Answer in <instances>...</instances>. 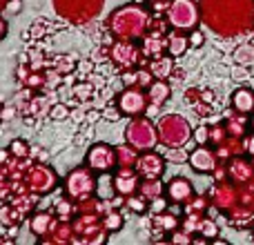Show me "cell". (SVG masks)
Listing matches in <instances>:
<instances>
[{
	"instance_id": "obj_1",
	"label": "cell",
	"mask_w": 254,
	"mask_h": 245,
	"mask_svg": "<svg viewBox=\"0 0 254 245\" xmlns=\"http://www.w3.org/2000/svg\"><path fill=\"white\" fill-rule=\"evenodd\" d=\"M149 25H152V16L138 2L123 4V7L114 9L112 16L107 18V27L114 34V38L123 40H143V36L149 31Z\"/></svg>"
},
{
	"instance_id": "obj_2",
	"label": "cell",
	"mask_w": 254,
	"mask_h": 245,
	"mask_svg": "<svg viewBox=\"0 0 254 245\" xmlns=\"http://www.w3.org/2000/svg\"><path fill=\"white\" fill-rule=\"evenodd\" d=\"M158 125V143L163 147H185L192 138V127H190L188 119H183L181 114H165L156 121Z\"/></svg>"
},
{
	"instance_id": "obj_3",
	"label": "cell",
	"mask_w": 254,
	"mask_h": 245,
	"mask_svg": "<svg viewBox=\"0 0 254 245\" xmlns=\"http://www.w3.org/2000/svg\"><path fill=\"white\" fill-rule=\"evenodd\" d=\"M201 7H198L196 0H172L170 7L165 11L167 18V25L172 29H179V31H194L201 22Z\"/></svg>"
},
{
	"instance_id": "obj_4",
	"label": "cell",
	"mask_w": 254,
	"mask_h": 245,
	"mask_svg": "<svg viewBox=\"0 0 254 245\" xmlns=\"http://www.w3.org/2000/svg\"><path fill=\"white\" fill-rule=\"evenodd\" d=\"M125 140L138 152H147L158 145V125L149 116H134L125 127Z\"/></svg>"
},
{
	"instance_id": "obj_5",
	"label": "cell",
	"mask_w": 254,
	"mask_h": 245,
	"mask_svg": "<svg viewBox=\"0 0 254 245\" xmlns=\"http://www.w3.org/2000/svg\"><path fill=\"white\" fill-rule=\"evenodd\" d=\"M96 179L94 176V170L87 165L83 167H76L67 174L65 179V194L67 198H71L74 203H83V201H89L92 194H96Z\"/></svg>"
},
{
	"instance_id": "obj_6",
	"label": "cell",
	"mask_w": 254,
	"mask_h": 245,
	"mask_svg": "<svg viewBox=\"0 0 254 245\" xmlns=\"http://www.w3.org/2000/svg\"><path fill=\"white\" fill-rule=\"evenodd\" d=\"M58 174L52 165H45V163H36L27 170L25 174V187L29 189V194L34 196H45V194H52L58 187Z\"/></svg>"
},
{
	"instance_id": "obj_7",
	"label": "cell",
	"mask_w": 254,
	"mask_h": 245,
	"mask_svg": "<svg viewBox=\"0 0 254 245\" xmlns=\"http://www.w3.org/2000/svg\"><path fill=\"white\" fill-rule=\"evenodd\" d=\"M105 0H54V7L63 18L69 22H89L98 16V9L103 7Z\"/></svg>"
},
{
	"instance_id": "obj_8",
	"label": "cell",
	"mask_w": 254,
	"mask_h": 245,
	"mask_svg": "<svg viewBox=\"0 0 254 245\" xmlns=\"http://www.w3.org/2000/svg\"><path fill=\"white\" fill-rule=\"evenodd\" d=\"M85 165L92 167V170L98 172V174L112 172L119 167V152H116V147L110 143H96L87 149V154H85Z\"/></svg>"
},
{
	"instance_id": "obj_9",
	"label": "cell",
	"mask_w": 254,
	"mask_h": 245,
	"mask_svg": "<svg viewBox=\"0 0 254 245\" xmlns=\"http://www.w3.org/2000/svg\"><path fill=\"white\" fill-rule=\"evenodd\" d=\"M116 107L121 110V114L123 116H129V119H134V116H145V112H147L149 107V98H147V92H143L138 87H127L123 92L116 96Z\"/></svg>"
},
{
	"instance_id": "obj_10",
	"label": "cell",
	"mask_w": 254,
	"mask_h": 245,
	"mask_svg": "<svg viewBox=\"0 0 254 245\" xmlns=\"http://www.w3.org/2000/svg\"><path fill=\"white\" fill-rule=\"evenodd\" d=\"M140 56H143V52H140L138 45H134V40H123V38H116L114 43H112L110 47V58L114 65H119L121 69H131V67L138 65Z\"/></svg>"
},
{
	"instance_id": "obj_11",
	"label": "cell",
	"mask_w": 254,
	"mask_h": 245,
	"mask_svg": "<svg viewBox=\"0 0 254 245\" xmlns=\"http://www.w3.org/2000/svg\"><path fill=\"white\" fill-rule=\"evenodd\" d=\"M165 161H167L165 156L156 154L154 149H147L136 161V172H138L140 179H158L165 172Z\"/></svg>"
},
{
	"instance_id": "obj_12",
	"label": "cell",
	"mask_w": 254,
	"mask_h": 245,
	"mask_svg": "<svg viewBox=\"0 0 254 245\" xmlns=\"http://www.w3.org/2000/svg\"><path fill=\"white\" fill-rule=\"evenodd\" d=\"M188 163L198 174H212L219 167V154H216V149H210L207 145H198L196 149H192Z\"/></svg>"
},
{
	"instance_id": "obj_13",
	"label": "cell",
	"mask_w": 254,
	"mask_h": 245,
	"mask_svg": "<svg viewBox=\"0 0 254 245\" xmlns=\"http://www.w3.org/2000/svg\"><path fill=\"white\" fill-rule=\"evenodd\" d=\"M165 196L167 201L172 203H190L194 196H196V192H194L192 183H190L188 179H183V176H176V179H172L170 183L165 185Z\"/></svg>"
},
{
	"instance_id": "obj_14",
	"label": "cell",
	"mask_w": 254,
	"mask_h": 245,
	"mask_svg": "<svg viewBox=\"0 0 254 245\" xmlns=\"http://www.w3.org/2000/svg\"><path fill=\"white\" fill-rule=\"evenodd\" d=\"M114 183H116V192L121 196H129V194H136L140 185V176L134 167H119V172L114 174Z\"/></svg>"
},
{
	"instance_id": "obj_15",
	"label": "cell",
	"mask_w": 254,
	"mask_h": 245,
	"mask_svg": "<svg viewBox=\"0 0 254 245\" xmlns=\"http://www.w3.org/2000/svg\"><path fill=\"white\" fill-rule=\"evenodd\" d=\"M58 221L61 219L56 216V212H54V214H49V212H36L29 219V230L43 241V239H47L49 234H52V230L56 228Z\"/></svg>"
},
{
	"instance_id": "obj_16",
	"label": "cell",
	"mask_w": 254,
	"mask_h": 245,
	"mask_svg": "<svg viewBox=\"0 0 254 245\" xmlns=\"http://www.w3.org/2000/svg\"><path fill=\"white\" fill-rule=\"evenodd\" d=\"M228 176L234 181V183H243V181H250L254 176V165L250 161L241 156H234L228 165Z\"/></svg>"
},
{
	"instance_id": "obj_17",
	"label": "cell",
	"mask_w": 254,
	"mask_h": 245,
	"mask_svg": "<svg viewBox=\"0 0 254 245\" xmlns=\"http://www.w3.org/2000/svg\"><path fill=\"white\" fill-rule=\"evenodd\" d=\"M232 110L241 116L254 114V92L250 87H239L232 94Z\"/></svg>"
},
{
	"instance_id": "obj_18",
	"label": "cell",
	"mask_w": 254,
	"mask_h": 245,
	"mask_svg": "<svg viewBox=\"0 0 254 245\" xmlns=\"http://www.w3.org/2000/svg\"><path fill=\"white\" fill-rule=\"evenodd\" d=\"M96 196H98V201H103V203H110L112 198L119 196V192H116V183H114V174H112V172H103V174H98Z\"/></svg>"
},
{
	"instance_id": "obj_19",
	"label": "cell",
	"mask_w": 254,
	"mask_h": 245,
	"mask_svg": "<svg viewBox=\"0 0 254 245\" xmlns=\"http://www.w3.org/2000/svg\"><path fill=\"white\" fill-rule=\"evenodd\" d=\"M147 67L154 74V78L167 80V78H172V74H174V56H170V54H167V56H156L147 62Z\"/></svg>"
},
{
	"instance_id": "obj_20",
	"label": "cell",
	"mask_w": 254,
	"mask_h": 245,
	"mask_svg": "<svg viewBox=\"0 0 254 245\" xmlns=\"http://www.w3.org/2000/svg\"><path fill=\"white\" fill-rule=\"evenodd\" d=\"M170 96H172V85L167 83V80L156 78L147 87V98H149V103H152V105L163 107L167 101H170Z\"/></svg>"
},
{
	"instance_id": "obj_21",
	"label": "cell",
	"mask_w": 254,
	"mask_h": 245,
	"mask_svg": "<svg viewBox=\"0 0 254 245\" xmlns=\"http://www.w3.org/2000/svg\"><path fill=\"white\" fill-rule=\"evenodd\" d=\"M188 47H190V36L185 34V31L174 29L167 34V54H170V56L181 58L188 52Z\"/></svg>"
},
{
	"instance_id": "obj_22",
	"label": "cell",
	"mask_w": 254,
	"mask_h": 245,
	"mask_svg": "<svg viewBox=\"0 0 254 245\" xmlns=\"http://www.w3.org/2000/svg\"><path fill=\"white\" fill-rule=\"evenodd\" d=\"M138 194H143L147 201H152V198H156V196H163V194H165V185L161 183V176H158V179H140Z\"/></svg>"
},
{
	"instance_id": "obj_23",
	"label": "cell",
	"mask_w": 254,
	"mask_h": 245,
	"mask_svg": "<svg viewBox=\"0 0 254 245\" xmlns=\"http://www.w3.org/2000/svg\"><path fill=\"white\" fill-rule=\"evenodd\" d=\"M154 225H158L161 232H174L181 228V221L172 212H163V214H154Z\"/></svg>"
},
{
	"instance_id": "obj_24",
	"label": "cell",
	"mask_w": 254,
	"mask_h": 245,
	"mask_svg": "<svg viewBox=\"0 0 254 245\" xmlns=\"http://www.w3.org/2000/svg\"><path fill=\"white\" fill-rule=\"evenodd\" d=\"M116 152H119V167H134V170H136L138 149H134L129 143H127V145H119V147H116Z\"/></svg>"
},
{
	"instance_id": "obj_25",
	"label": "cell",
	"mask_w": 254,
	"mask_h": 245,
	"mask_svg": "<svg viewBox=\"0 0 254 245\" xmlns=\"http://www.w3.org/2000/svg\"><path fill=\"white\" fill-rule=\"evenodd\" d=\"M123 223H125V219L123 216H121V212H116L114 207H110V210H107V214L103 216V225H105V230L107 232H119L121 228H123Z\"/></svg>"
},
{
	"instance_id": "obj_26",
	"label": "cell",
	"mask_w": 254,
	"mask_h": 245,
	"mask_svg": "<svg viewBox=\"0 0 254 245\" xmlns=\"http://www.w3.org/2000/svg\"><path fill=\"white\" fill-rule=\"evenodd\" d=\"M234 61L241 67L254 65V45H241V47L234 52Z\"/></svg>"
},
{
	"instance_id": "obj_27",
	"label": "cell",
	"mask_w": 254,
	"mask_h": 245,
	"mask_svg": "<svg viewBox=\"0 0 254 245\" xmlns=\"http://www.w3.org/2000/svg\"><path fill=\"white\" fill-rule=\"evenodd\" d=\"M219 232H221V228H219V225H216L212 219H203V221H201L198 234H201L205 241H207V239H210V241H216V239H219Z\"/></svg>"
},
{
	"instance_id": "obj_28",
	"label": "cell",
	"mask_w": 254,
	"mask_h": 245,
	"mask_svg": "<svg viewBox=\"0 0 254 245\" xmlns=\"http://www.w3.org/2000/svg\"><path fill=\"white\" fill-rule=\"evenodd\" d=\"M125 205L129 207L134 214H143V212L149 207L147 205V198H145L143 194H138V196H136V194H129V196H125Z\"/></svg>"
},
{
	"instance_id": "obj_29",
	"label": "cell",
	"mask_w": 254,
	"mask_h": 245,
	"mask_svg": "<svg viewBox=\"0 0 254 245\" xmlns=\"http://www.w3.org/2000/svg\"><path fill=\"white\" fill-rule=\"evenodd\" d=\"M54 69H58L61 74H71V71L76 69L74 65V56H56L54 58Z\"/></svg>"
},
{
	"instance_id": "obj_30",
	"label": "cell",
	"mask_w": 254,
	"mask_h": 245,
	"mask_svg": "<svg viewBox=\"0 0 254 245\" xmlns=\"http://www.w3.org/2000/svg\"><path fill=\"white\" fill-rule=\"evenodd\" d=\"M210 136H212V127L210 125H198L196 129H194L192 138L196 145H207L210 143Z\"/></svg>"
},
{
	"instance_id": "obj_31",
	"label": "cell",
	"mask_w": 254,
	"mask_h": 245,
	"mask_svg": "<svg viewBox=\"0 0 254 245\" xmlns=\"http://www.w3.org/2000/svg\"><path fill=\"white\" fill-rule=\"evenodd\" d=\"M9 149H11L13 158H20V161L27 158V154H29V145H27L22 138H13L11 145H9Z\"/></svg>"
},
{
	"instance_id": "obj_32",
	"label": "cell",
	"mask_w": 254,
	"mask_h": 245,
	"mask_svg": "<svg viewBox=\"0 0 254 245\" xmlns=\"http://www.w3.org/2000/svg\"><path fill=\"white\" fill-rule=\"evenodd\" d=\"M165 158H167V161H172V163H188L190 161V154H185L183 147H172V149H167Z\"/></svg>"
},
{
	"instance_id": "obj_33",
	"label": "cell",
	"mask_w": 254,
	"mask_h": 245,
	"mask_svg": "<svg viewBox=\"0 0 254 245\" xmlns=\"http://www.w3.org/2000/svg\"><path fill=\"white\" fill-rule=\"evenodd\" d=\"M67 116H69V110H67L65 103H56V105L49 110V119H54V121H63V119H67Z\"/></svg>"
},
{
	"instance_id": "obj_34",
	"label": "cell",
	"mask_w": 254,
	"mask_h": 245,
	"mask_svg": "<svg viewBox=\"0 0 254 245\" xmlns=\"http://www.w3.org/2000/svg\"><path fill=\"white\" fill-rule=\"evenodd\" d=\"M170 241L172 243H194V239L190 232H185L183 228H179V230H174V232H170Z\"/></svg>"
},
{
	"instance_id": "obj_35",
	"label": "cell",
	"mask_w": 254,
	"mask_h": 245,
	"mask_svg": "<svg viewBox=\"0 0 254 245\" xmlns=\"http://www.w3.org/2000/svg\"><path fill=\"white\" fill-rule=\"evenodd\" d=\"M149 210H152V214H163V212H167V201L163 196H156L149 201Z\"/></svg>"
},
{
	"instance_id": "obj_36",
	"label": "cell",
	"mask_w": 254,
	"mask_h": 245,
	"mask_svg": "<svg viewBox=\"0 0 254 245\" xmlns=\"http://www.w3.org/2000/svg\"><path fill=\"white\" fill-rule=\"evenodd\" d=\"M74 94H76V98H83V101H85V98L92 96V85H89V83L74 85Z\"/></svg>"
},
{
	"instance_id": "obj_37",
	"label": "cell",
	"mask_w": 254,
	"mask_h": 245,
	"mask_svg": "<svg viewBox=\"0 0 254 245\" xmlns=\"http://www.w3.org/2000/svg\"><path fill=\"white\" fill-rule=\"evenodd\" d=\"M203 43H205V36H203L201 29L190 31V47H201Z\"/></svg>"
},
{
	"instance_id": "obj_38",
	"label": "cell",
	"mask_w": 254,
	"mask_h": 245,
	"mask_svg": "<svg viewBox=\"0 0 254 245\" xmlns=\"http://www.w3.org/2000/svg\"><path fill=\"white\" fill-rule=\"evenodd\" d=\"M20 9H22V0H7L4 2V11L9 13H20Z\"/></svg>"
},
{
	"instance_id": "obj_39",
	"label": "cell",
	"mask_w": 254,
	"mask_h": 245,
	"mask_svg": "<svg viewBox=\"0 0 254 245\" xmlns=\"http://www.w3.org/2000/svg\"><path fill=\"white\" fill-rule=\"evenodd\" d=\"M103 116H105L107 121H119L121 119V110L119 107H110V110L103 112Z\"/></svg>"
},
{
	"instance_id": "obj_40",
	"label": "cell",
	"mask_w": 254,
	"mask_h": 245,
	"mask_svg": "<svg viewBox=\"0 0 254 245\" xmlns=\"http://www.w3.org/2000/svg\"><path fill=\"white\" fill-rule=\"evenodd\" d=\"M243 145H246V154H250V156H254V134L246 136V138H243Z\"/></svg>"
},
{
	"instance_id": "obj_41",
	"label": "cell",
	"mask_w": 254,
	"mask_h": 245,
	"mask_svg": "<svg viewBox=\"0 0 254 245\" xmlns=\"http://www.w3.org/2000/svg\"><path fill=\"white\" fill-rule=\"evenodd\" d=\"M9 158H13L11 149H0V163H4V165H7Z\"/></svg>"
},
{
	"instance_id": "obj_42",
	"label": "cell",
	"mask_w": 254,
	"mask_h": 245,
	"mask_svg": "<svg viewBox=\"0 0 254 245\" xmlns=\"http://www.w3.org/2000/svg\"><path fill=\"white\" fill-rule=\"evenodd\" d=\"M4 36H7V20L0 16V40H2Z\"/></svg>"
},
{
	"instance_id": "obj_43",
	"label": "cell",
	"mask_w": 254,
	"mask_h": 245,
	"mask_svg": "<svg viewBox=\"0 0 254 245\" xmlns=\"http://www.w3.org/2000/svg\"><path fill=\"white\" fill-rule=\"evenodd\" d=\"M11 114H13V110H11V107H4V110H2V112H0V119L9 121V119H11Z\"/></svg>"
},
{
	"instance_id": "obj_44",
	"label": "cell",
	"mask_w": 254,
	"mask_h": 245,
	"mask_svg": "<svg viewBox=\"0 0 254 245\" xmlns=\"http://www.w3.org/2000/svg\"><path fill=\"white\" fill-rule=\"evenodd\" d=\"M7 179V174H4V163H0V181Z\"/></svg>"
},
{
	"instance_id": "obj_45",
	"label": "cell",
	"mask_w": 254,
	"mask_h": 245,
	"mask_svg": "<svg viewBox=\"0 0 254 245\" xmlns=\"http://www.w3.org/2000/svg\"><path fill=\"white\" fill-rule=\"evenodd\" d=\"M250 127H252V131H254V114H252V121H250Z\"/></svg>"
},
{
	"instance_id": "obj_46",
	"label": "cell",
	"mask_w": 254,
	"mask_h": 245,
	"mask_svg": "<svg viewBox=\"0 0 254 245\" xmlns=\"http://www.w3.org/2000/svg\"><path fill=\"white\" fill-rule=\"evenodd\" d=\"M252 237H254V223H252Z\"/></svg>"
},
{
	"instance_id": "obj_47",
	"label": "cell",
	"mask_w": 254,
	"mask_h": 245,
	"mask_svg": "<svg viewBox=\"0 0 254 245\" xmlns=\"http://www.w3.org/2000/svg\"><path fill=\"white\" fill-rule=\"evenodd\" d=\"M0 2H7V0H0Z\"/></svg>"
},
{
	"instance_id": "obj_48",
	"label": "cell",
	"mask_w": 254,
	"mask_h": 245,
	"mask_svg": "<svg viewBox=\"0 0 254 245\" xmlns=\"http://www.w3.org/2000/svg\"><path fill=\"white\" fill-rule=\"evenodd\" d=\"M0 112H2V105H0Z\"/></svg>"
}]
</instances>
